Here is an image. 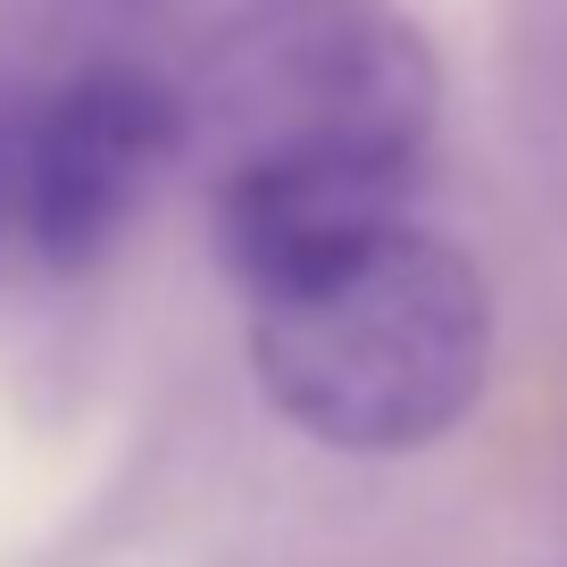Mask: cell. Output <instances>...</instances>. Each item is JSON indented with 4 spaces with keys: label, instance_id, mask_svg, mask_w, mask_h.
<instances>
[{
    "label": "cell",
    "instance_id": "cell-3",
    "mask_svg": "<svg viewBox=\"0 0 567 567\" xmlns=\"http://www.w3.org/2000/svg\"><path fill=\"white\" fill-rule=\"evenodd\" d=\"M184 151V84H167L134 51H84L25 84V267L92 276Z\"/></svg>",
    "mask_w": 567,
    "mask_h": 567
},
{
    "label": "cell",
    "instance_id": "cell-5",
    "mask_svg": "<svg viewBox=\"0 0 567 567\" xmlns=\"http://www.w3.org/2000/svg\"><path fill=\"white\" fill-rule=\"evenodd\" d=\"M25 267V84L0 75V276Z\"/></svg>",
    "mask_w": 567,
    "mask_h": 567
},
{
    "label": "cell",
    "instance_id": "cell-2",
    "mask_svg": "<svg viewBox=\"0 0 567 567\" xmlns=\"http://www.w3.org/2000/svg\"><path fill=\"white\" fill-rule=\"evenodd\" d=\"M243 301L259 401L342 460L434 451L493 384V284L417 217L351 234Z\"/></svg>",
    "mask_w": 567,
    "mask_h": 567
},
{
    "label": "cell",
    "instance_id": "cell-4",
    "mask_svg": "<svg viewBox=\"0 0 567 567\" xmlns=\"http://www.w3.org/2000/svg\"><path fill=\"white\" fill-rule=\"evenodd\" d=\"M501 101L534 184L567 200V0H509L501 9Z\"/></svg>",
    "mask_w": 567,
    "mask_h": 567
},
{
    "label": "cell",
    "instance_id": "cell-1",
    "mask_svg": "<svg viewBox=\"0 0 567 567\" xmlns=\"http://www.w3.org/2000/svg\"><path fill=\"white\" fill-rule=\"evenodd\" d=\"M184 109L209 167V243L250 292L417 209L443 59L392 0H259L209 42Z\"/></svg>",
    "mask_w": 567,
    "mask_h": 567
}]
</instances>
